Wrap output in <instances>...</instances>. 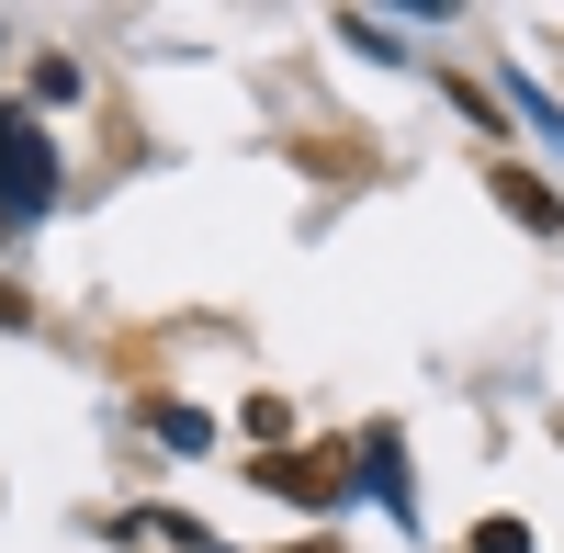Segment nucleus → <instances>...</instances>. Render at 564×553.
Listing matches in <instances>:
<instances>
[{
	"mask_svg": "<svg viewBox=\"0 0 564 553\" xmlns=\"http://www.w3.org/2000/svg\"><path fill=\"white\" fill-rule=\"evenodd\" d=\"M486 193H497L508 215H520V226H531V238H553V226H564V204H553V181H531V170H508V159L486 170Z\"/></svg>",
	"mask_w": 564,
	"mask_h": 553,
	"instance_id": "3",
	"label": "nucleus"
},
{
	"mask_svg": "<svg viewBox=\"0 0 564 553\" xmlns=\"http://www.w3.org/2000/svg\"><path fill=\"white\" fill-rule=\"evenodd\" d=\"M475 553H531V531L520 520H475Z\"/></svg>",
	"mask_w": 564,
	"mask_h": 553,
	"instance_id": "4",
	"label": "nucleus"
},
{
	"mask_svg": "<svg viewBox=\"0 0 564 553\" xmlns=\"http://www.w3.org/2000/svg\"><path fill=\"white\" fill-rule=\"evenodd\" d=\"M260 486H282V497H339V486H350V452H305V464H294V452H271Z\"/></svg>",
	"mask_w": 564,
	"mask_h": 553,
	"instance_id": "2",
	"label": "nucleus"
},
{
	"mask_svg": "<svg viewBox=\"0 0 564 553\" xmlns=\"http://www.w3.org/2000/svg\"><path fill=\"white\" fill-rule=\"evenodd\" d=\"M57 193V148H45L34 113H0V226H34Z\"/></svg>",
	"mask_w": 564,
	"mask_h": 553,
	"instance_id": "1",
	"label": "nucleus"
}]
</instances>
